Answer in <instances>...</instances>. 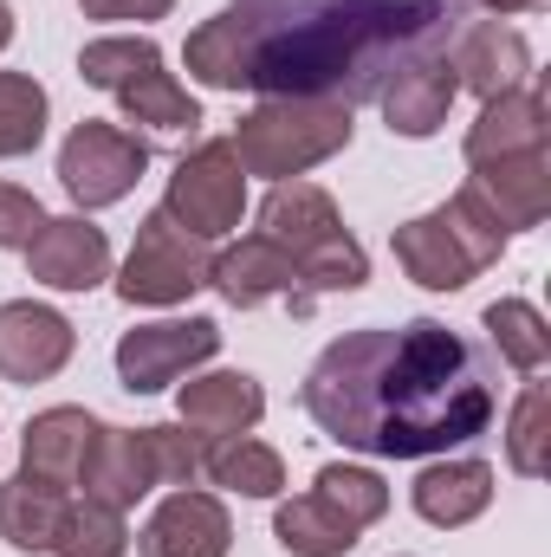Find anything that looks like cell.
<instances>
[{
  "label": "cell",
  "mask_w": 551,
  "mask_h": 557,
  "mask_svg": "<svg viewBox=\"0 0 551 557\" xmlns=\"http://www.w3.org/2000/svg\"><path fill=\"white\" fill-rule=\"evenodd\" d=\"M467 0H228L182 46L208 91L377 104V91L421 52H448Z\"/></svg>",
  "instance_id": "1"
},
{
  "label": "cell",
  "mask_w": 551,
  "mask_h": 557,
  "mask_svg": "<svg viewBox=\"0 0 551 557\" xmlns=\"http://www.w3.org/2000/svg\"><path fill=\"white\" fill-rule=\"evenodd\" d=\"M298 403L351 454L428 460L493 428L500 363L487 357V344L441 318L364 324L318 350Z\"/></svg>",
  "instance_id": "2"
},
{
  "label": "cell",
  "mask_w": 551,
  "mask_h": 557,
  "mask_svg": "<svg viewBox=\"0 0 551 557\" xmlns=\"http://www.w3.org/2000/svg\"><path fill=\"white\" fill-rule=\"evenodd\" d=\"M506 240H513V234L493 221V208L480 201V188L461 182L441 208L415 214V221H403V227L390 234V253H396V267H403L421 292H461L467 278H480L500 253H506Z\"/></svg>",
  "instance_id": "3"
},
{
  "label": "cell",
  "mask_w": 551,
  "mask_h": 557,
  "mask_svg": "<svg viewBox=\"0 0 551 557\" xmlns=\"http://www.w3.org/2000/svg\"><path fill=\"white\" fill-rule=\"evenodd\" d=\"M260 234L292 253V267L305 278L311 298L325 292H357L370 278V253L364 240L344 227L338 201L311 182H273V195L260 201Z\"/></svg>",
  "instance_id": "4"
},
{
  "label": "cell",
  "mask_w": 551,
  "mask_h": 557,
  "mask_svg": "<svg viewBox=\"0 0 551 557\" xmlns=\"http://www.w3.org/2000/svg\"><path fill=\"white\" fill-rule=\"evenodd\" d=\"M351 104H331V98H260L241 124H234V156L247 175H267V182H298L305 169L331 162L351 149Z\"/></svg>",
  "instance_id": "5"
},
{
  "label": "cell",
  "mask_w": 551,
  "mask_h": 557,
  "mask_svg": "<svg viewBox=\"0 0 551 557\" xmlns=\"http://www.w3.org/2000/svg\"><path fill=\"white\" fill-rule=\"evenodd\" d=\"M78 78L98 85V91H111L131 124H149V131H195L201 124V104L188 98V85H175V72H162V46L149 33L85 39Z\"/></svg>",
  "instance_id": "6"
},
{
  "label": "cell",
  "mask_w": 551,
  "mask_h": 557,
  "mask_svg": "<svg viewBox=\"0 0 551 557\" xmlns=\"http://www.w3.org/2000/svg\"><path fill=\"white\" fill-rule=\"evenodd\" d=\"M162 214H169L175 227H188L195 240H221V234H234L241 214H247V169H241L234 143L228 137L195 143V149L175 162V175H169Z\"/></svg>",
  "instance_id": "7"
},
{
  "label": "cell",
  "mask_w": 551,
  "mask_h": 557,
  "mask_svg": "<svg viewBox=\"0 0 551 557\" xmlns=\"http://www.w3.org/2000/svg\"><path fill=\"white\" fill-rule=\"evenodd\" d=\"M143 169H149V143L124 124H105V117L72 124V137L59 143V182L78 201V214L118 208L143 182Z\"/></svg>",
  "instance_id": "8"
},
{
  "label": "cell",
  "mask_w": 551,
  "mask_h": 557,
  "mask_svg": "<svg viewBox=\"0 0 551 557\" xmlns=\"http://www.w3.org/2000/svg\"><path fill=\"white\" fill-rule=\"evenodd\" d=\"M208 240H195L188 227H175L162 208L156 214H143L137 240H131V253H124V273H118V298L124 305H182V298H195L201 285H208Z\"/></svg>",
  "instance_id": "9"
},
{
  "label": "cell",
  "mask_w": 551,
  "mask_h": 557,
  "mask_svg": "<svg viewBox=\"0 0 551 557\" xmlns=\"http://www.w3.org/2000/svg\"><path fill=\"white\" fill-rule=\"evenodd\" d=\"M221 350V324L215 318H162V324H137L118 337V383L131 396H156L169 383H182L188 370H201Z\"/></svg>",
  "instance_id": "10"
},
{
  "label": "cell",
  "mask_w": 551,
  "mask_h": 557,
  "mask_svg": "<svg viewBox=\"0 0 551 557\" xmlns=\"http://www.w3.org/2000/svg\"><path fill=\"white\" fill-rule=\"evenodd\" d=\"M78 350V331L65 311L39 305V298H7L0 305V376L33 389V383H52Z\"/></svg>",
  "instance_id": "11"
},
{
  "label": "cell",
  "mask_w": 551,
  "mask_h": 557,
  "mask_svg": "<svg viewBox=\"0 0 551 557\" xmlns=\"http://www.w3.org/2000/svg\"><path fill=\"white\" fill-rule=\"evenodd\" d=\"M448 65H454V85L474 91L480 104L500 98V91L532 85V46H526V33L506 26V20H474V13H467L461 33L448 39Z\"/></svg>",
  "instance_id": "12"
},
{
  "label": "cell",
  "mask_w": 551,
  "mask_h": 557,
  "mask_svg": "<svg viewBox=\"0 0 551 557\" xmlns=\"http://www.w3.org/2000/svg\"><path fill=\"white\" fill-rule=\"evenodd\" d=\"M208 285H215L228 305H241V311L273 305V298H285L292 311H311V305H318V298L305 292L298 267H292V253L273 247L267 234H247V240H234L228 253H215V260H208Z\"/></svg>",
  "instance_id": "13"
},
{
  "label": "cell",
  "mask_w": 551,
  "mask_h": 557,
  "mask_svg": "<svg viewBox=\"0 0 551 557\" xmlns=\"http://www.w3.org/2000/svg\"><path fill=\"white\" fill-rule=\"evenodd\" d=\"M228 552H234V519L201 486H175L137 532V557H228Z\"/></svg>",
  "instance_id": "14"
},
{
  "label": "cell",
  "mask_w": 551,
  "mask_h": 557,
  "mask_svg": "<svg viewBox=\"0 0 551 557\" xmlns=\"http://www.w3.org/2000/svg\"><path fill=\"white\" fill-rule=\"evenodd\" d=\"M26 273L52 292H98L111 278V240L91 227V214H46V227L26 247Z\"/></svg>",
  "instance_id": "15"
},
{
  "label": "cell",
  "mask_w": 551,
  "mask_h": 557,
  "mask_svg": "<svg viewBox=\"0 0 551 557\" xmlns=\"http://www.w3.org/2000/svg\"><path fill=\"white\" fill-rule=\"evenodd\" d=\"M156 486H162V473H156V441H149V428H98L91 460H85V473H78V493L98 499V506H111V512H131V506L149 499Z\"/></svg>",
  "instance_id": "16"
},
{
  "label": "cell",
  "mask_w": 551,
  "mask_h": 557,
  "mask_svg": "<svg viewBox=\"0 0 551 557\" xmlns=\"http://www.w3.org/2000/svg\"><path fill=\"white\" fill-rule=\"evenodd\" d=\"M454 98H461V85H454V65H448V52H421L409 59L383 91H377V104H383V124L396 131V137H434L441 124H448V111H454Z\"/></svg>",
  "instance_id": "17"
},
{
  "label": "cell",
  "mask_w": 551,
  "mask_h": 557,
  "mask_svg": "<svg viewBox=\"0 0 551 557\" xmlns=\"http://www.w3.org/2000/svg\"><path fill=\"white\" fill-rule=\"evenodd\" d=\"M467 169H487V162H506V156H532L551 149V124H546V98L539 85H519V91H500L480 104V117L467 124Z\"/></svg>",
  "instance_id": "18"
},
{
  "label": "cell",
  "mask_w": 551,
  "mask_h": 557,
  "mask_svg": "<svg viewBox=\"0 0 551 557\" xmlns=\"http://www.w3.org/2000/svg\"><path fill=\"white\" fill-rule=\"evenodd\" d=\"M175 409H182V428H195L201 441L254 434L260 416H267V389L247 370H215V376H188L182 396H175Z\"/></svg>",
  "instance_id": "19"
},
{
  "label": "cell",
  "mask_w": 551,
  "mask_h": 557,
  "mask_svg": "<svg viewBox=\"0 0 551 557\" xmlns=\"http://www.w3.org/2000/svg\"><path fill=\"white\" fill-rule=\"evenodd\" d=\"M480 188V201L493 208V221L506 234H526L551 214V149H532V156H506V162H487L467 175Z\"/></svg>",
  "instance_id": "20"
},
{
  "label": "cell",
  "mask_w": 551,
  "mask_h": 557,
  "mask_svg": "<svg viewBox=\"0 0 551 557\" xmlns=\"http://www.w3.org/2000/svg\"><path fill=\"white\" fill-rule=\"evenodd\" d=\"M409 499L434 532H461V525H474L493 506V467L474 460V454L467 460H434V467L415 473Z\"/></svg>",
  "instance_id": "21"
},
{
  "label": "cell",
  "mask_w": 551,
  "mask_h": 557,
  "mask_svg": "<svg viewBox=\"0 0 551 557\" xmlns=\"http://www.w3.org/2000/svg\"><path fill=\"white\" fill-rule=\"evenodd\" d=\"M98 428H105V421L91 416V409H72V403L39 409V416L26 421V434H20L26 473H46V480H59V486H78V473H85V460H91Z\"/></svg>",
  "instance_id": "22"
},
{
  "label": "cell",
  "mask_w": 551,
  "mask_h": 557,
  "mask_svg": "<svg viewBox=\"0 0 551 557\" xmlns=\"http://www.w3.org/2000/svg\"><path fill=\"white\" fill-rule=\"evenodd\" d=\"M65 506H72V486H59V480L20 467V473L0 486V539L26 557L52 552V539H59V525H65Z\"/></svg>",
  "instance_id": "23"
},
{
  "label": "cell",
  "mask_w": 551,
  "mask_h": 557,
  "mask_svg": "<svg viewBox=\"0 0 551 557\" xmlns=\"http://www.w3.org/2000/svg\"><path fill=\"white\" fill-rule=\"evenodd\" d=\"M201 480H215L221 493H241V499H279L285 460H279V447L254 441V434H221L201 454Z\"/></svg>",
  "instance_id": "24"
},
{
  "label": "cell",
  "mask_w": 551,
  "mask_h": 557,
  "mask_svg": "<svg viewBox=\"0 0 551 557\" xmlns=\"http://www.w3.org/2000/svg\"><path fill=\"white\" fill-rule=\"evenodd\" d=\"M273 539H279V552H292V557H344V552H357L364 532L344 512H331L318 493H298V499H285L273 512Z\"/></svg>",
  "instance_id": "25"
},
{
  "label": "cell",
  "mask_w": 551,
  "mask_h": 557,
  "mask_svg": "<svg viewBox=\"0 0 551 557\" xmlns=\"http://www.w3.org/2000/svg\"><path fill=\"white\" fill-rule=\"evenodd\" d=\"M480 324H487V337H493L500 363H513L519 376H546L551 324H546V311H539V305H526V298H493V305L480 311Z\"/></svg>",
  "instance_id": "26"
},
{
  "label": "cell",
  "mask_w": 551,
  "mask_h": 557,
  "mask_svg": "<svg viewBox=\"0 0 551 557\" xmlns=\"http://www.w3.org/2000/svg\"><path fill=\"white\" fill-rule=\"evenodd\" d=\"M506 467L519 480H546V467H551V389L539 376L519 389V403L506 416Z\"/></svg>",
  "instance_id": "27"
},
{
  "label": "cell",
  "mask_w": 551,
  "mask_h": 557,
  "mask_svg": "<svg viewBox=\"0 0 551 557\" xmlns=\"http://www.w3.org/2000/svg\"><path fill=\"white\" fill-rule=\"evenodd\" d=\"M311 493H318L331 512H344L357 532H370V525L390 512V486H383V473H370V467H351V460H331V467H318V473H311Z\"/></svg>",
  "instance_id": "28"
},
{
  "label": "cell",
  "mask_w": 551,
  "mask_h": 557,
  "mask_svg": "<svg viewBox=\"0 0 551 557\" xmlns=\"http://www.w3.org/2000/svg\"><path fill=\"white\" fill-rule=\"evenodd\" d=\"M46 85L33 72H0V162L33 156L46 143Z\"/></svg>",
  "instance_id": "29"
},
{
  "label": "cell",
  "mask_w": 551,
  "mask_h": 557,
  "mask_svg": "<svg viewBox=\"0 0 551 557\" xmlns=\"http://www.w3.org/2000/svg\"><path fill=\"white\" fill-rule=\"evenodd\" d=\"M52 557H131V525L124 512L98 506V499H72L65 525L52 539Z\"/></svg>",
  "instance_id": "30"
},
{
  "label": "cell",
  "mask_w": 551,
  "mask_h": 557,
  "mask_svg": "<svg viewBox=\"0 0 551 557\" xmlns=\"http://www.w3.org/2000/svg\"><path fill=\"white\" fill-rule=\"evenodd\" d=\"M149 441H156V473H162V486H201V454H208V441H201L195 428H149Z\"/></svg>",
  "instance_id": "31"
},
{
  "label": "cell",
  "mask_w": 551,
  "mask_h": 557,
  "mask_svg": "<svg viewBox=\"0 0 551 557\" xmlns=\"http://www.w3.org/2000/svg\"><path fill=\"white\" fill-rule=\"evenodd\" d=\"M39 227H46L39 195H33V188H20V182H0V247H7V253H26Z\"/></svg>",
  "instance_id": "32"
},
{
  "label": "cell",
  "mask_w": 551,
  "mask_h": 557,
  "mask_svg": "<svg viewBox=\"0 0 551 557\" xmlns=\"http://www.w3.org/2000/svg\"><path fill=\"white\" fill-rule=\"evenodd\" d=\"M85 20H111V26H131V20H169L175 0H78Z\"/></svg>",
  "instance_id": "33"
},
{
  "label": "cell",
  "mask_w": 551,
  "mask_h": 557,
  "mask_svg": "<svg viewBox=\"0 0 551 557\" xmlns=\"http://www.w3.org/2000/svg\"><path fill=\"white\" fill-rule=\"evenodd\" d=\"M480 7H493V20H500V13H532L539 0H480Z\"/></svg>",
  "instance_id": "34"
},
{
  "label": "cell",
  "mask_w": 551,
  "mask_h": 557,
  "mask_svg": "<svg viewBox=\"0 0 551 557\" xmlns=\"http://www.w3.org/2000/svg\"><path fill=\"white\" fill-rule=\"evenodd\" d=\"M7 46H13V7L0 0V52H7Z\"/></svg>",
  "instance_id": "35"
}]
</instances>
